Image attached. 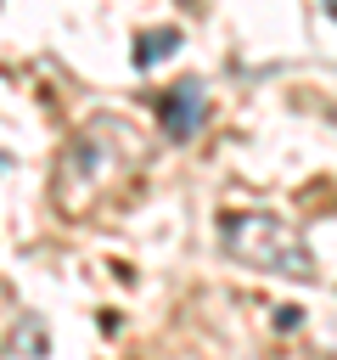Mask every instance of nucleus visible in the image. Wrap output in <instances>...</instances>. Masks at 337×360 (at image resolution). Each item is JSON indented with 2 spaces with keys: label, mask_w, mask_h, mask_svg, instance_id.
I'll use <instances>...</instances> for the list:
<instances>
[{
  "label": "nucleus",
  "mask_w": 337,
  "mask_h": 360,
  "mask_svg": "<svg viewBox=\"0 0 337 360\" xmlns=\"http://www.w3.org/2000/svg\"><path fill=\"white\" fill-rule=\"evenodd\" d=\"M140 158V141H135V129L124 124V118H90L84 124V135L67 146V158H62V186H56V197L67 202V208H79L90 191H101L107 180H118V169H129Z\"/></svg>",
  "instance_id": "f257e3e1"
},
{
  "label": "nucleus",
  "mask_w": 337,
  "mask_h": 360,
  "mask_svg": "<svg viewBox=\"0 0 337 360\" xmlns=\"http://www.w3.org/2000/svg\"><path fill=\"white\" fill-rule=\"evenodd\" d=\"M219 242L230 259L253 264V270H270V276H292V281H315V259L303 248V236L275 219V214H225L219 225Z\"/></svg>",
  "instance_id": "f03ea898"
},
{
  "label": "nucleus",
  "mask_w": 337,
  "mask_h": 360,
  "mask_svg": "<svg viewBox=\"0 0 337 360\" xmlns=\"http://www.w3.org/2000/svg\"><path fill=\"white\" fill-rule=\"evenodd\" d=\"M202 112H208L202 79H180V84L163 90V101H157V124H163L174 141H191V135L202 129Z\"/></svg>",
  "instance_id": "7ed1b4c3"
},
{
  "label": "nucleus",
  "mask_w": 337,
  "mask_h": 360,
  "mask_svg": "<svg viewBox=\"0 0 337 360\" xmlns=\"http://www.w3.org/2000/svg\"><path fill=\"white\" fill-rule=\"evenodd\" d=\"M174 45H180V28H157V34H140V45H135V68H152V62L174 56Z\"/></svg>",
  "instance_id": "20e7f679"
}]
</instances>
